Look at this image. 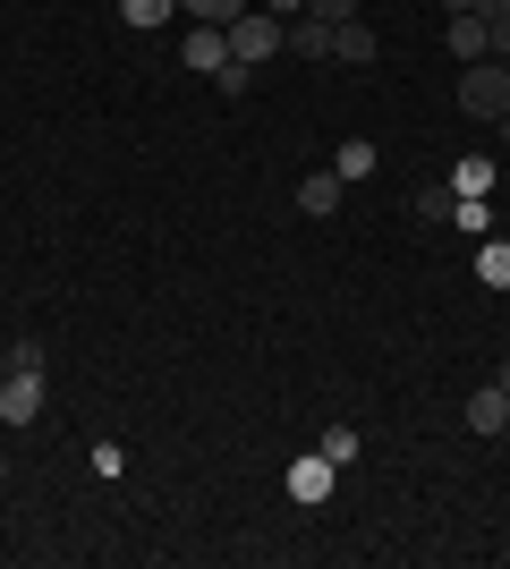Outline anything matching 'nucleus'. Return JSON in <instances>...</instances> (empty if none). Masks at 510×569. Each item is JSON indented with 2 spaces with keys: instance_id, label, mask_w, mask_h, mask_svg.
<instances>
[{
  "instance_id": "obj_1",
  "label": "nucleus",
  "mask_w": 510,
  "mask_h": 569,
  "mask_svg": "<svg viewBox=\"0 0 510 569\" xmlns=\"http://www.w3.org/2000/svg\"><path fill=\"white\" fill-rule=\"evenodd\" d=\"M460 111L486 119V128H502V111H510V69L502 60H468L460 69Z\"/></svg>"
},
{
  "instance_id": "obj_2",
  "label": "nucleus",
  "mask_w": 510,
  "mask_h": 569,
  "mask_svg": "<svg viewBox=\"0 0 510 569\" xmlns=\"http://www.w3.org/2000/svg\"><path fill=\"white\" fill-rule=\"evenodd\" d=\"M221 34H230V60H239V69H264L272 51H281V18H272V9H247V18L221 26Z\"/></svg>"
},
{
  "instance_id": "obj_3",
  "label": "nucleus",
  "mask_w": 510,
  "mask_h": 569,
  "mask_svg": "<svg viewBox=\"0 0 510 569\" xmlns=\"http://www.w3.org/2000/svg\"><path fill=\"white\" fill-rule=\"evenodd\" d=\"M332 485H340V468H332L323 451L290 459V501H298V510H323V501H332Z\"/></svg>"
},
{
  "instance_id": "obj_4",
  "label": "nucleus",
  "mask_w": 510,
  "mask_h": 569,
  "mask_svg": "<svg viewBox=\"0 0 510 569\" xmlns=\"http://www.w3.org/2000/svg\"><path fill=\"white\" fill-rule=\"evenodd\" d=\"M340 196H349V179H340V170H307V179H298V213H307V221H332Z\"/></svg>"
},
{
  "instance_id": "obj_5",
  "label": "nucleus",
  "mask_w": 510,
  "mask_h": 569,
  "mask_svg": "<svg viewBox=\"0 0 510 569\" xmlns=\"http://www.w3.org/2000/svg\"><path fill=\"white\" fill-rule=\"evenodd\" d=\"M0 417H9V426H34V417H43V375H9L0 382Z\"/></svg>"
},
{
  "instance_id": "obj_6",
  "label": "nucleus",
  "mask_w": 510,
  "mask_h": 569,
  "mask_svg": "<svg viewBox=\"0 0 510 569\" xmlns=\"http://www.w3.org/2000/svg\"><path fill=\"white\" fill-rule=\"evenodd\" d=\"M374 51H383V43H374V26H366V18L332 26V60H340V69H366V60H374Z\"/></svg>"
},
{
  "instance_id": "obj_7",
  "label": "nucleus",
  "mask_w": 510,
  "mask_h": 569,
  "mask_svg": "<svg viewBox=\"0 0 510 569\" xmlns=\"http://www.w3.org/2000/svg\"><path fill=\"white\" fill-rule=\"evenodd\" d=\"M281 51H298V60H332V26H323V18H290V26H281Z\"/></svg>"
},
{
  "instance_id": "obj_8",
  "label": "nucleus",
  "mask_w": 510,
  "mask_h": 569,
  "mask_svg": "<svg viewBox=\"0 0 510 569\" xmlns=\"http://www.w3.org/2000/svg\"><path fill=\"white\" fill-rule=\"evenodd\" d=\"M502 426H510V391H502V382H486V391L468 400V433H502Z\"/></svg>"
},
{
  "instance_id": "obj_9",
  "label": "nucleus",
  "mask_w": 510,
  "mask_h": 569,
  "mask_svg": "<svg viewBox=\"0 0 510 569\" xmlns=\"http://www.w3.org/2000/svg\"><path fill=\"white\" fill-rule=\"evenodd\" d=\"M221 60H230V34H221V26H188V69L213 77Z\"/></svg>"
},
{
  "instance_id": "obj_10",
  "label": "nucleus",
  "mask_w": 510,
  "mask_h": 569,
  "mask_svg": "<svg viewBox=\"0 0 510 569\" xmlns=\"http://www.w3.org/2000/svg\"><path fill=\"white\" fill-rule=\"evenodd\" d=\"M451 60H486V18H468V9H451Z\"/></svg>"
},
{
  "instance_id": "obj_11",
  "label": "nucleus",
  "mask_w": 510,
  "mask_h": 569,
  "mask_svg": "<svg viewBox=\"0 0 510 569\" xmlns=\"http://www.w3.org/2000/svg\"><path fill=\"white\" fill-rule=\"evenodd\" d=\"M493 170H502L493 153H460V170H451V188H460V196H493Z\"/></svg>"
},
{
  "instance_id": "obj_12",
  "label": "nucleus",
  "mask_w": 510,
  "mask_h": 569,
  "mask_svg": "<svg viewBox=\"0 0 510 569\" xmlns=\"http://www.w3.org/2000/svg\"><path fill=\"white\" fill-rule=\"evenodd\" d=\"M477 281H486V289H510V230H493V238H486V256H477Z\"/></svg>"
},
{
  "instance_id": "obj_13",
  "label": "nucleus",
  "mask_w": 510,
  "mask_h": 569,
  "mask_svg": "<svg viewBox=\"0 0 510 569\" xmlns=\"http://www.w3.org/2000/svg\"><path fill=\"white\" fill-rule=\"evenodd\" d=\"M179 9H188V26H239L256 0H179Z\"/></svg>"
},
{
  "instance_id": "obj_14",
  "label": "nucleus",
  "mask_w": 510,
  "mask_h": 569,
  "mask_svg": "<svg viewBox=\"0 0 510 569\" xmlns=\"http://www.w3.org/2000/svg\"><path fill=\"white\" fill-rule=\"evenodd\" d=\"M332 170L349 179V188H358V179H374V144H366V137H349V144L332 153Z\"/></svg>"
},
{
  "instance_id": "obj_15",
  "label": "nucleus",
  "mask_w": 510,
  "mask_h": 569,
  "mask_svg": "<svg viewBox=\"0 0 510 569\" xmlns=\"http://www.w3.org/2000/svg\"><path fill=\"white\" fill-rule=\"evenodd\" d=\"M120 18L137 26V34H153V26H170V18H179V0H120Z\"/></svg>"
},
{
  "instance_id": "obj_16",
  "label": "nucleus",
  "mask_w": 510,
  "mask_h": 569,
  "mask_svg": "<svg viewBox=\"0 0 510 569\" xmlns=\"http://www.w3.org/2000/svg\"><path fill=\"white\" fill-rule=\"evenodd\" d=\"M417 213H426V221H451V213H460V188H451V179L417 188Z\"/></svg>"
},
{
  "instance_id": "obj_17",
  "label": "nucleus",
  "mask_w": 510,
  "mask_h": 569,
  "mask_svg": "<svg viewBox=\"0 0 510 569\" xmlns=\"http://www.w3.org/2000/svg\"><path fill=\"white\" fill-rule=\"evenodd\" d=\"M358 442H366L358 426H323V459H332V468H349V459H358Z\"/></svg>"
},
{
  "instance_id": "obj_18",
  "label": "nucleus",
  "mask_w": 510,
  "mask_h": 569,
  "mask_svg": "<svg viewBox=\"0 0 510 569\" xmlns=\"http://www.w3.org/2000/svg\"><path fill=\"white\" fill-rule=\"evenodd\" d=\"M0 366H9V375H43V340H9Z\"/></svg>"
},
{
  "instance_id": "obj_19",
  "label": "nucleus",
  "mask_w": 510,
  "mask_h": 569,
  "mask_svg": "<svg viewBox=\"0 0 510 569\" xmlns=\"http://www.w3.org/2000/svg\"><path fill=\"white\" fill-rule=\"evenodd\" d=\"M307 18H323V26H349V18H358V0H307Z\"/></svg>"
},
{
  "instance_id": "obj_20",
  "label": "nucleus",
  "mask_w": 510,
  "mask_h": 569,
  "mask_svg": "<svg viewBox=\"0 0 510 569\" xmlns=\"http://www.w3.org/2000/svg\"><path fill=\"white\" fill-rule=\"evenodd\" d=\"M486 60H510V9H502V18H486Z\"/></svg>"
},
{
  "instance_id": "obj_21",
  "label": "nucleus",
  "mask_w": 510,
  "mask_h": 569,
  "mask_svg": "<svg viewBox=\"0 0 510 569\" xmlns=\"http://www.w3.org/2000/svg\"><path fill=\"white\" fill-rule=\"evenodd\" d=\"M451 221H460V230H493V213H486V196H460V213H451Z\"/></svg>"
},
{
  "instance_id": "obj_22",
  "label": "nucleus",
  "mask_w": 510,
  "mask_h": 569,
  "mask_svg": "<svg viewBox=\"0 0 510 569\" xmlns=\"http://www.w3.org/2000/svg\"><path fill=\"white\" fill-rule=\"evenodd\" d=\"M256 9H272L281 26H290V18H307V0H256Z\"/></svg>"
},
{
  "instance_id": "obj_23",
  "label": "nucleus",
  "mask_w": 510,
  "mask_h": 569,
  "mask_svg": "<svg viewBox=\"0 0 510 569\" xmlns=\"http://www.w3.org/2000/svg\"><path fill=\"white\" fill-rule=\"evenodd\" d=\"M460 9H468V18H502L510 0H460Z\"/></svg>"
},
{
  "instance_id": "obj_24",
  "label": "nucleus",
  "mask_w": 510,
  "mask_h": 569,
  "mask_svg": "<svg viewBox=\"0 0 510 569\" xmlns=\"http://www.w3.org/2000/svg\"><path fill=\"white\" fill-rule=\"evenodd\" d=\"M493 382H502V391H510V357H502V366H493Z\"/></svg>"
},
{
  "instance_id": "obj_25",
  "label": "nucleus",
  "mask_w": 510,
  "mask_h": 569,
  "mask_svg": "<svg viewBox=\"0 0 510 569\" xmlns=\"http://www.w3.org/2000/svg\"><path fill=\"white\" fill-rule=\"evenodd\" d=\"M502 144H510V111H502Z\"/></svg>"
},
{
  "instance_id": "obj_26",
  "label": "nucleus",
  "mask_w": 510,
  "mask_h": 569,
  "mask_svg": "<svg viewBox=\"0 0 510 569\" xmlns=\"http://www.w3.org/2000/svg\"><path fill=\"white\" fill-rule=\"evenodd\" d=\"M0 476H9V459H0Z\"/></svg>"
},
{
  "instance_id": "obj_27",
  "label": "nucleus",
  "mask_w": 510,
  "mask_h": 569,
  "mask_svg": "<svg viewBox=\"0 0 510 569\" xmlns=\"http://www.w3.org/2000/svg\"><path fill=\"white\" fill-rule=\"evenodd\" d=\"M502 69H510V60H502Z\"/></svg>"
}]
</instances>
